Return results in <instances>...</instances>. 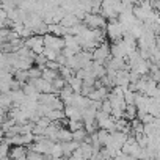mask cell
Masks as SVG:
<instances>
[{"label":"cell","mask_w":160,"mask_h":160,"mask_svg":"<svg viewBox=\"0 0 160 160\" xmlns=\"http://www.w3.org/2000/svg\"><path fill=\"white\" fill-rule=\"evenodd\" d=\"M25 46L30 47L36 55L38 53H42L44 49H46V46H44V35H38V33L32 35L30 38L25 39Z\"/></svg>","instance_id":"cell-5"},{"label":"cell","mask_w":160,"mask_h":160,"mask_svg":"<svg viewBox=\"0 0 160 160\" xmlns=\"http://www.w3.org/2000/svg\"><path fill=\"white\" fill-rule=\"evenodd\" d=\"M28 74H30V77L32 78H38V77H42V68H39V66H36V64H33L30 69H28Z\"/></svg>","instance_id":"cell-14"},{"label":"cell","mask_w":160,"mask_h":160,"mask_svg":"<svg viewBox=\"0 0 160 160\" xmlns=\"http://www.w3.org/2000/svg\"><path fill=\"white\" fill-rule=\"evenodd\" d=\"M27 152H28V148L25 144H13V148L10 149V158L27 160Z\"/></svg>","instance_id":"cell-6"},{"label":"cell","mask_w":160,"mask_h":160,"mask_svg":"<svg viewBox=\"0 0 160 160\" xmlns=\"http://www.w3.org/2000/svg\"><path fill=\"white\" fill-rule=\"evenodd\" d=\"M124 32L126 28L122 27V24L119 22V19H113L107 24V36L112 42H116L119 39L124 38Z\"/></svg>","instance_id":"cell-1"},{"label":"cell","mask_w":160,"mask_h":160,"mask_svg":"<svg viewBox=\"0 0 160 160\" xmlns=\"http://www.w3.org/2000/svg\"><path fill=\"white\" fill-rule=\"evenodd\" d=\"M14 78L19 80V82H22V83L28 82V78H30L28 69H16V71H14Z\"/></svg>","instance_id":"cell-13"},{"label":"cell","mask_w":160,"mask_h":160,"mask_svg":"<svg viewBox=\"0 0 160 160\" xmlns=\"http://www.w3.org/2000/svg\"><path fill=\"white\" fill-rule=\"evenodd\" d=\"M74 94H75V91H74V88L68 83L61 91H60V98H61V101L64 102V105H69V104H72V99H74Z\"/></svg>","instance_id":"cell-7"},{"label":"cell","mask_w":160,"mask_h":160,"mask_svg":"<svg viewBox=\"0 0 160 160\" xmlns=\"http://www.w3.org/2000/svg\"><path fill=\"white\" fill-rule=\"evenodd\" d=\"M137 113H138V107H137V104H127V107H126V113H124V118H127V119H135L137 118Z\"/></svg>","instance_id":"cell-12"},{"label":"cell","mask_w":160,"mask_h":160,"mask_svg":"<svg viewBox=\"0 0 160 160\" xmlns=\"http://www.w3.org/2000/svg\"><path fill=\"white\" fill-rule=\"evenodd\" d=\"M42 53H44V55H46L49 60H57V57L60 55V52H57V50H52V49H47V47L44 49V52H42Z\"/></svg>","instance_id":"cell-15"},{"label":"cell","mask_w":160,"mask_h":160,"mask_svg":"<svg viewBox=\"0 0 160 160\" xmlns=\"http://www.w3.org/2000/svg\"><path fill=\"white\" fill-rule=\"evenodd\" d=\"M68 83L74 88L75 93H80V91H82V87H83V78H80V77L74 75V77L69 78V82H68Z\"/></svg>","instance_id":"cell-11"},{"label":"cell","mask_w":160,"mask_h":160,"mask_svg":"<svg viewBox=\"0 0 160 160\" xmlns=\"http://www.w3.org/2000/svg\"><path fill=\"white\" fill-rule=\"evenodd\" d=\"M42 77H44L46 80H49V82H53L57 77H60V71H57V69H50V68L46 66V68L42 69Z\"/></svg>","instance_id":"cell-10"},{"label":"cell","mask_w":160,"mask_h":160,"mask_svg":"<svg viewBox=\"0 0 160 160\" xmlns=\"http://www.w3.org/2000/svg\"><path fill=\"white\" fill-rule=\"evenodd\" d=\"M44 46L47 49L57 50V52H63L66 42H64V36H58V35H52V33H46L44 35Z\"/></svg>","instance_id":"cell-3"},{"label":"cell","mask_w":160,"mask_h":160,"mask_svg":"<svg viewBox=\"0 0 160 160\" xmlns=\"http://www.w3.org/2000/svg\"><path fill=\"white\" fill-rule=\"evenodd\" d=\"M88 135H90L88 130H87L85 127H82V129L72 132V140H75V141H78V143H83V141L88 138Z\"/></svg>","instance_id":"cell-9"},{"label":"cell","mask_w":160,"mask_h":160,"mask_svg":"<svg viewBox=\"0 0 160 160\" xmlns=\"http://www.w3.org/2000/svg\"><path fill=\"white\" fill-rule=\"evenodd\" d=\"M108 57H112V46H110L107 41L101 42V44L93 50V60H94V61H99V63L104 64Z\"/></svg>","instance_id":"cell-4"},{"label":"cell","mask_w":160,"mask_h":160,"mask_svg":"<svg viewBox=\"0 0 160 160\" xmlns=\"http://www.w3.org/2000/svg\"><path fill=\"white\" fill-rule=\"evenodd\" d=\"M107 21L108 19L101 13H87V16L83 18V24H87V27L90 28H107Z\"/></svg>","instance_id":"cell-2"},{"label":"cell","mask_w":160,"mask_h":160,"mask_svg":"<svg viewBox=\"0 0 160 160\" xmlns=\"http://www.w3.org/2000/svg\"><path fill=\"white\" fill-rule=\"evenodd\" d=\"M71 157H72V158H85V154H83L82 148H78V149H75V151L71 154Z\"/></svg>","instance_id":"cell-16"},{"label":"cell","mask_w":160,"mask_h":160,"mask_svg":"<svg viewBox=\"0 0 160 160\" xmlns=\"http://www.w3.org/2000/svg\"><path fill=\"white\" fill-rule=\"evenodd\" d=\"M80 144H82V143H78V141H75V140L63 141V143H61V146H63V152H64L63 157H71V154H72L75 149H78Z\"/></svg>","instance_id":"cell-8"}]
</instances>
